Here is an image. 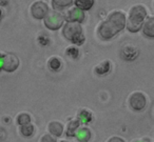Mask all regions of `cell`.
Returning a JSON list of instances; mask_svg holds the SVG:
<instances>
[{"instance_id":"24","label":"cell","mask_w":154,"mask_h":142,"mask_svg":"<svg viewBox=\"0 0 154 142\" xmlns=\"http://www.w3.org/2000/svg\"><path fill=\"white\" fill-rule=\"evenodd\" d=\"M2 68V55L0 54V70Z\"/></svg>"},{"instance_id":"9","label":"cell","mask_w":154,"mask_h":142,"mask_svg":"<svg viewBox=\"0 0 154 142\" xmlns=\"http://www.w3.org/2000/svg\"><path fill=\"white\" fill-rule=\"evenodd\" d=\"M143 24V34L146 36L150 37V38H153L154 37V18L153 17H149L146 20Z\"/></svg>"},{"instance_id":"12","label":"cell","mask_w":154,"mask_h":142,"mask_svg":"<svg viewBox=\"0 0 154 142\" xmlns=\"http://www.w3.org/2000/svg\"><path fill=\"white\" fill-rule=\"evenodd\" d=\"M76 137L78 138V140H80V141L86 142L90 139L91 133L88 128H79L76 131Z\"/></svg>"},{"instance_id":"8","label":"cell","mask_w":154,"mask_h":142,"mask_svg":"<svg viewBox=\"0 0 154 142\" xmlns=\"http://www.w3.org/2000/svg\"><path fill=\"white\" fill-rule=\"evenodd\" d=\"M49 8H48L47 3H45L43 1H36L35 3H33L32 8H31V13L32 16L36 19H43L45 15H47Z\"/></svg>"},{"instance_id":"7","label":"cell","mask_w":154,"mask_h":142,"mask_svg":"<svg viewBox=\"0 0 154 142\" xmlns=\"http://www.w3.org/2000/svg\"><path fill=\"white\" fill-rule=\"evenodd\" d=\"M63 16H64V20H66V22H78V23L82 22L85 20V18H86L85 12L76 7L69 10L66 15Z\"/></svg>"},{"instance_id":"5","label":"cell","mask_w":154,"mask_h":142,"mask_svg":"<svg viewBox=\"0 0 154 142\" xmlns=\"http://www.w3.org/2000/svg\"><path fill=\"white\" fill-rule=\"evenodd\" d=\"M19 66V59L15 54H5L2 56V68L5 72H14Z\"/></svg>"},{"instance_id":"19","label":"cell","mask_w":154,"mask_h":142,"mask_svg":"<svg viewBox=\"0 0 154 142\" xmlns=\"http://www.w3.org/2000/svg\"><path fill=\"white\" fill-rule=\"evenodd\" d=\"M30 121H31V117L29 116L28 114H21V115H19L17 118V122L19 123L20 125L28 124V123H30Z\"/></svg>"},{"instance_id":"6","label":"cell","mask_w":154,"mask_h":142,"mask_svg":"<svg viewBox=\"0 0 154 142\" xmlns=\"http://www.w3.org/2000/svg\"><path fill=\"white\" fill-rule=\"evenodd\" d=\"M129 102H130V105L133 110H141L146 106L147 99H146L145 95H143V93L136 92V93H133L132 95H131L130 99H129Z\"/></svg>"},{"instance_id":"2","label":"cell","mask_w":154,"mask_h":142,"mask_svg":"<svg viewBox=\"0 0 154 142\" xmlns=\"http://www.w3.org/2000/svg\"><path fill=\"white\" fill-rule=\"evenodd\" d=\"M146 17H147L146 8L143 5H134L130 10L128 21H126L128 30L132 33L138 32L143 26V23L145 22Z\"/></svg>"},{"instance_id":"26","label":"cell","mask_w":154,"mask_h":142,"mask_svg":"<svg viewBox=\"0 0 154 142\" xmlns=\"http://www.w3.org/2000/svg\"><path fill=\"white\" fill-rule=\"evenodd\" d=\"M1 15H2V12H1V10H0V18H1Z\"/></svg>"},{"instance_id":"23","label":"cell","mask_w":154,"mask_h":142,"mask_svg":"<svg viewBox=\"0 0 154 142\" xmlns=\"http://www.w3.org/2000/svg\"><path fill=\"white\" fill-rule=\"evenodd\" d=\"M8 3V0H0V5H5Z\"/></svg>"},{"instance_id":"21","label":"cell","mask_w":154,"mask_h":142,"mask_svg":"<svg viewBox=\"0 0 154 142\" xmlns=\"http://www.w3.org/2000/svg\"><path fill=\"white\" fill-rule=\"evenodd\" d=\"M41 142H56L55 139L53 137H51L50 135H45L41 138Z\"/></svg>"},{"instance_id":"11","label":"cell","mask_w":154,"mask_h":142,"mask_svg":"<svg viewBox=\"0 0 154 142\" xmlns=\"http://www.w3.org/2000/svg\"><path fill=\"white\" fill-rule=\"evenodd\" d=\"M49 129L54 136H57V137H59L62 134V131H63L62 124L59 122H51L49 125Z\"/></svg>"},{"instance_id":"3","label":"cell","mask_w":154,"mask_h":142,"mask_svg":"<svg viewBox=\"0 0 154 142\" xmlns=\"http://www.w3.org/2000/svg\"><path fill=\"white\" fill-rule=\"evenodd\" d=\"M62 34L68 40L77 45H82L85 42L82 28L78 22H66L62 30Z\"/></svg>"},{"instance_id":"4","label":"cell","mask_w":154,"mask_h":142,"mask_svg":"<svg viewBox=\"0 0 154 142\" xmlns=\"http://www.w3.org/2000/svg\"><path fill=\"white\" fill-rule=\"evenodd\" d=\"M43 19H45V26L49 30L56 31L61 28V26L63 24L64 16L57 10H51V11L49 10Z\"/></svg>"},{"instance_id":"18","label":"cell","mask_w":154,"mask_h":142,"mask_svg":"<svg viewBox=\"0 0 154 142\" xmlns=\"http://www.w3.org/2000/svg\"><path fill=\"white\" fill-rule=\"evenodd\" d=\"M79 118L82 120V122L89 123L92 120V115H91V113L88 112V110H82L79 114Z\"/></svg>"},{"instance_id":"14","label":"cell","mask_w":154,"mask_h":142,"mask_svg":"<svg viewBox=\"0 0 154 142\" xmlns=\"http://www.w3.org/2000/svg\"><path fill=\"white\" fill-rule=\"evenodd\" d=\"M95 71L98 75H105L107 74L108 72L110 71V62L109 61H105L101 62L99 65H97L95 68Z\"/></svg>"},{"instance_id":"16","label":"cell","mask_w":154,"mask_h":142,"mask_svg":"<svg viewBox=\"0 0 154 142\" xmlns=\"http://www.w3.org/2000/svg\"><path fill=\"white\" fill-rule=\"evenodd\" d=\"M33 131H34V126L32 124H30V123L23 124L21 126V134L23 136H26V137H30L33 134Z\"/></svg>"},{"instance_id":"17","label":"cell","mask_w":154,"mask_h":142,"mask_svg":"<svg viewBox=\"0 0 154 142\" xmlns=\"http://www.w3.org/2000/svg\"><path fill=\"white\" fill-rule=\"evenodd\" d=\"M60 65H61V62H60V60L58 59V58H51L49 61V66L51 70L53 71H58L60 68Z\"/></svg>"},{"instance_id":"13","label":"cell","mask_w":154,"mask_h":142,"mask_svg":"<svg viewBox=\"0 0 154 142\" xmlns=\"http://www.w3.org/2000/svg\"><path fill=\"white\" fill-rule=\"evenodd\" d=\"M72 2L73 0H52V3H53L55 10H62L69 7Z\"/></svg>"},{"instance_id":"25","label":"cell","mask_w":154,"mask_h":142,"mask_svg":"<svg viewBox=\"0 0 154 142\" xmlns=\"http://www.w3.org/2000/svg\"><path fill=\"white\" fill-rule=\"evenodd\" d=\"M138 142H150L149 140H140V141H138Z\"/></svg>"},{"instance_id":"22","label":"cell","mask_w":154,"mask_h":142,"mask_svg":"<svg viewBox=\"0 0 154 142\" xmlns=\"http://www.w3.org/2000/svg\"><path fill=\"white\" fill-rule=\"evenodd\" d=\"M109 142H125L122 139H120V138H118V137H113V138H111V139L109 140Z\"/></svg>"},{"instance_id":"10","label":"cell","mask_w":154,"mask_h":142,"mask_svg":"<svg viewBox=\"0 0 154 142\" xmlns=\"http://www.w3.org/2000/svg\"><path fill=\"white\" fill-rule=\"evenodd\" d=\"M75 5L76 8L80 9L82 11H89L92 9V7L94 5L95 0H75Z\"/></svg>"},{"instance_id":"15","label":"cell","mask_w":154,"mask_h":142,"mask_svg":"<svg viewBox=\"0 0 154 142\" xmlns=\"http://www.w3.org/2000/svg\"><path fill=\"white\" fill-rule=\"evenodd\" d=\"M79 126V121L78 120H73L71 121L70 123L68 124V136H74L75 135V131H76L77 127Z\"/></svg>"},{"instance_id":"1","label":"cell","mask_w":154,"mask_h":142,"mask_svg":"<svg viewBox=\"0 0 154 142\" xmlns=\"http://www.w3.org/2000/svg\"><path fill=\"white\" fill-rule=\"evenodd\" d=\"M126 26V16L122 12L115 11L108 16L107 20L100 24L98 35L103 40H109L117 35Z\"/></svg>"},{"instance_id":"27","label":"cell","mask_w":154,"mask_h":142,"mask_svg":"<svg viewBox=\"0 0 154 142\" xmlns=\"http://www.w3.org/2000/svg\"><path fill=\"white\" fill-rule=\"evenodd\" d=\"M61 142H64V141H61Z\"/></svg>"},{"instance_id":"20","label":"cell","mask_w":154,"mask_h":142,"mask_svg":"<svg viewBox=\"0 0 154 142\" xmlns=\"http://www.w3.org/2000/svg\"><path fill=\"white\" fill-rule=\"evenodd\" d=\"M66 54H68L69 56H72L73 58H77L78 57V55H79V51L76 49V47H69V49H66Z\"/></svg>"}]
</instances>
